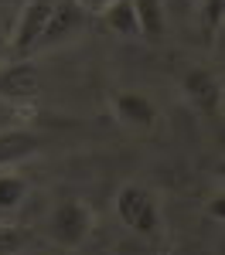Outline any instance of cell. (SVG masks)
<instances>
[{
  "instance_id": "8992f818",
  "label": "cell",
  "mask_w": 225,
  "mask_h": 255,
  "mask_svg": "<svg viewBox=\"0 0 225 255\" xmlns=\"http://www.w3.org/2000/svg\"><path fill=\"white\" fill-rule=\"evenodd\" d=\"M44 146V139L31 129H7L0 133V163H14V160H24L31 153H38Z\"/></svg>"
},
{
  "instance_id": "5bb4252c",
  "label": "cell",
  "mask_w": 225,
  "mask_h": 255,
  "mask_svg": "<svg viewBox=\"0 0 225 255\" xmlns=\"http://www.w3.org/2000/svg\"><path fill=\"white\" fill-rule=\"evenodd\" d=\"M75 3H79L82 10H106L113 0H75Z\"/></svg>"
},
{
  "instance_id": "52a82bcc",
  "label": "cell",
  "mask_w": 225,
  "mask_h": 255,
  "mask_svg": "<svg viewBox=\"0 0 225 255\" xmlns=\"http://www.w3.org/2000/svg\"><path fill=\"white\" fill-rule=\"evenodd\" d=\"M116 113H120V119H126V123H133V126H150L154 123V106H150V99L140 96V92H120L116 96Z\"/></svg>"
},
{
  "instance_id": "3957f363",
  "label": "cell",
  "mask_w": 225,
  "mask_h": 255,
  "mask_svg": "<svg viewBox=\"0 0 225 255\" xmlns=\"http://www.w3.org/2000/svg\"><path fill=\"white\" fill-rule=\"evenodd\" d=\"M55 7H58V0H27V3H24L17 31H14V55H17V58L31 55V51L38 48V41H41V34H44V27H48L51 14H55Z\"/></svg>"
},
{
  "instance_id": "9a60e30c",
  "label": "cell",
  "mask_w": 225,
  "mask_h": 255,
  "mask_svg": "<svg viewBox=\"0 0 225 255\" xmlns=\"http://www.w3.org/2000/svg\"><path fill=\"white\" fill-rule=\"evenodd\" d=\"M222 211H225V201H222V194H219L212 204H208V215L215 218V221H222Z\"/></svg>"
},
{
  "instance_id": "277c9868",
  "label": "cell",
  "mask_w": 225,
  "mask_h": 255,
  "mask_svg": "<svg viewBox=\"0 0 225 255\" xmlns=\"http://www.w3.org/2000/svg\"><path fill=\"white\" fill-rule=\"evenodd\" d=\"M184 96L188 102L205 113V116H215L219 109H222V82L215 72H208V68H191L188 75H184Z\"/></svg>"
},
{
  "instance_id": "7a4b0ae2",
  "label": "cell",
  "mask_w": 225,
  "mask_h": 255,
  "mask_svg": "<svg viewBox=\"0 0 225 255\" xmlns=\"http://www.w3.org/2000/svg\"><path fill=\"white\" fill-rule=\"evenodd\" d=\"M89 228H92V211L82 201H61L58 208L51 211V225H48L51 242H58L65 249L82 245L85 235H89Z\"/></svg>"
},
{
  "instance_id": "ba28073f",
  "label": "cell",
  "mask_w": 225,
  "mask_h": 255,
  "mask_svg": "<svg viewBox=\"0 0 225 255\" xmlns=\"http://www.w3.org/2000/svg\"><path fill=\"white\" fill-rule=\"evenodd\" d=\"M0 92L3 96H14V99H24V96H34L38 92V72L31 65H14L3 79H0Z\"/></svg>"
},
{
  "instance_id": "5b68a950",
  "label": "cell",
  "mask_w": 225,
  "mask_h": 255,
  "mask_svg": "<svg viewBox=\"0 0 225 255\" xmlns=\"http://www.w3.org/2000/svg\"><path fill=\"white\" fill-rule=\"evenodd\" d=\"M82 27V7L75 0H58V7H55V14L48 20V27H44V34H41L38 48H48V44H55V41L68 38V34H75ZM34 48V51H38Z\"/></svg>"
},
{
  "instance_id": "9c48e42d",
  "label": "cell",
  "mask_w": 225,
  "mask_h": 255,
  "mask_svg": "<svg viewBox=\"0 0 225 255\" xmlns=\"http://www.w3.org/2000/svg\"><path fill=\"white\" fill-rule=\"evenodd\" d=\"M133 14H137V27L147 38H164V3L161 0H133Z\"/></svg>"
},
{
  "instance_id": "7c38bea8",
  "label": "cell",
  "mask_w": 225,
  "mask_h": 255,
  "mask_svg": "<svg viewBox=\"0 0 225 255\" xmlns=\"http://www.w3.org/2000/svg\"><path fill=\"white\" fill-rule=\"evenodd\" d=\"M27 245V235L20 228H10V225H0V255H14Z\"/></svg>"
},
{
  "instance_id": "8fae6325",
  "label": "cell",
  "mask_w": 225,
  "mask_h": 255,
  "mask_svg": "<svg viewBox=\"0 0 225 255\" xmlns=\"http://www.w3.org/2000/svg\"><path fill=\"white\" fill-rule=\"evenodd\" d=\"M27 194V180L17 174H0V211H10L17 208Z\"/></svg>"
},
{
  "instance_id": "6da1fadb",
  "label": "cell",
  "mask_w": 225,
  "mask_h": 255,
  "mask_svg": "<svg viewBox=\"0 0 225 255\" xmlns=\"http://www.w3.org/2000/svg\"><path fill=\"white\" fill-rule=\"evenodd\" d=\"M116 215L123 218L126 228L140 232V235H154L157 225H161V211H157V201L154 194L140 187V184H126L120 194H116Z\"/></svg>"
},
{
  "instance_id": "4fadbf2b",
  "label": "cell",
  "mask_w": 225,
  "mask_h": 255,
  "mask_svg": "<svg viewBox=\"0 0 225 255\" xmlns=\"http://www.w3.org/2000/svg\"><path fill=\"white\" fill-rule=\"evenodd\" d=\"M222 10H225V0H205V34L222 27Z\"/></svg>"
},
{
  "instance_id": "30bf717a",
  "label": "cell",
  "mask_w": 225,
  "mask_h": 255,
  "mask_svg": "<svg viewBox=\"0 0 225 255\" xmlns=\"http://www.w3.org/2000/svg\"><path fill=\"white\" fill-rule=\"evenodd\" d=\"M102 17L106 24L123 34V38H133V34H140V27H137V14H133V0H113L106 10H102Z\"/></svg>"
}]
</instances>
